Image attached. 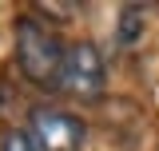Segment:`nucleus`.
<instances>
[{"mask_svg": "<svg viewBox=\"0 0 159 151\" xmlns=\"http://www.w3.org/2000/svg\"><path fill=\"white\" fill-rule=\"evenodd\" d=\"M64 44L52 32V24H40L36 16L16 20V68L32 84H56L64 68Z\"/></svg>", "mask_w": 159, "mask_h": 151, "instance_id": "f257e3e1", "label": "nucleus"}, {"mask_svg": "<svg viewBox=\"0 0 159 151\" xmlns=\"http://www.w3.org/2000/svg\"><path fill=\"white\" fill-rule=\"evenodd\" d=\"M103 52H99L92 40H76V44H68V52H64V68H60V92L72 95V99H84V103H96L99 95H103Z\"/></svg>", "mask_w": 159, "mask_h": 151, "instance_id": "f03ea898", "label": "nucleus"}, {"mask_svg": "<svg viewBox=\"0 0 159 151\" xmlns=\"http://www.w3.org/2000/svg\"><path fill=\"white\" fill-rule=\"evenodd\" d=\"M84 135V123L64 108H36L28 115V139L36 151H80Z\"/></svg>", "mask_w": 159, "mask_h": 151, "instance_id": "7ed1b4c3", "label": "nucleus"}, {"mask_svg": "<svg viewBox=\"0 0 159 151\" xmlns=\"http://www.w3.org/2000/svg\"><path fill=\"white\" fill-rule=\"evenodd\" d=\"M139 20H143V8L139 4H127L123 16H119V44H135L139 40Z\"/></svg>", "mask_w": 159, "mask_h": 151, "instance_id": "20e7f679", "label": "nucleus"}, {"mask_svg": "<svg viewBox=\"0 0 159 151\" xmlns=\"http://www.w3.org/2000/svg\"><path fill=\"white\" fill-rule=\"evenodd\" d=\"M0 151H36L32 147V139H28V135H4V139H0Z\"/></svg>", "mask_w": 159, "mask_h": 151, "instance_id": "39448f33", "label": "nucleus"}]
</instances>
